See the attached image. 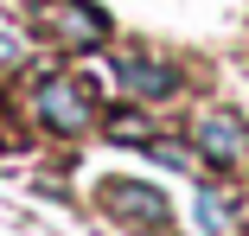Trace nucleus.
<instances>
[{"label": "nucleus", "instance_id": "nucleus-1", "mask_svg": "<svg viewBox=\"0 0 249 236\" xmlns=\"http://www.w3.org/2000/svg\"><path fill=\"white\" fill-rule=\"evenodd\" d=\"M38 121L52 134H83L96 121V89L77 77H45L38 83Z\"/></svg>", "mask_w": 249, "mask_h": 236}, {"label": "nucleus", "instance_id": "nucleus-2", "mask_svg": "<svg viewBox=\"0 0 249 236\" xmlns=\"http://www.w3.org/2000/svg\"><path fill=\"white\" fill-rule=\"evenodd\" d=\"M38 26L52 45H64V51H89V45H103L109 19L89 7V0H45L38 7Z\"/></svg>", "mask_w": 249, "mask_h": 236}, {"label": "nucleus", "instance_id": "nucleus-3", "mask_svg": "<svg viewBox=\"0 0 249 236\" xmlns=\"http://www.w3.org/2000/svg\"><path fill=\"white\" fill-rule=\"evenodd\" d=\"M192 140H198V153L211 166H243L249 160V121L236 109H205L198 128H192Z\"/></svg>", "mask_w": 249, "mask_h": 236}, {"label": "nucleus", "instance_id": "nucleus-4", "mask_svg": "<svg viewBox=\"0 0 249 236\" xmlns=\"http://www.w3.org/2000/svg\"><path fill=\"white\" fill-rule=\"evenodd\" d=\"M103 204L134 230H166V198L141 179H103Z\"/></svg>", "mask_w": 249, "mask_h": 236}, {"label": "nucleus", "instance_id": "nucleus-5", "mask_svg": "<svg viewBox=\"0 0 249 236\" xmlns=\"http://www.w3.org/2000/svg\"><path fill=\"white\" fill-rule=\"evenodd\" d=\"M115 77H122V89H128L134 102H166L173 89H179V70H173V64H160V58H141V51L115 58Z\"/></svg>", "mask_w": 249, "mask_h": 236}, {"label": "nucleus", "instance_id": "nucleus-6", "mask_svg": "<svg viewBox=\"0 0 249 236\" xmlns=\"http://www.w3.org/2000/svg\"><path fill=\"white\" fill-rule=\"evenodd\" d=\"M103 134H109V140H147V147H154V121H147V115H134V109L109 115V121H103Z\"/></svg>", "mask_w": 249, "mask_h": 236}, {"label": "nucleus", "instance_id": "nucleus-7", "mask_svg": "<svg viewBox=\"0 0 249 236\" xmlns=\"http://www.w3.org/2000/svg\"><path fill=\"white\" fill-rule=\"evenodd\" d=\"M198 230L205 236H224V223H230V211H224V192H198Z\"/></svg>", "mask_w": 249, "mask_h": 236}, {"label": "nucleus", "instance_id": "nucleus-8", "mask_svg": "<svg viewBox=\"0 0 249 236\" xmlns=\"http://www.w3.org/2000/svg\"><path fill=\"white\" fill-rule=\"evenodd\" d=\"M0 64H19V38H7V32H0Z\"/></svg>", "mask_w": 249, "mask_h": 236}]
</instances>
